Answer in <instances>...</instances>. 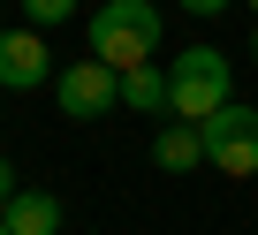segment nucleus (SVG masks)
Listing matches in <instances>:
<instances>
[{
	"instance_id": "f257e3e1",
	"label": "nucleus",
	"mask_w": 258,
	"mask_h": 235,
	"mask_svg": "<svg viewBox=\"0 0 258 235\" xmlns=\"http://www.w3.org/2000/svg\"><path fill=\"white\" fill-rule=\"evenodd\" d=\"M91 53L106 68H145L160 61V8L152 0H99V16H91Z\"/></svg>"
},
{
	"instance_id": "f03ea898",
	"label": "nucleus",
	"mask_w": 258,
	"mask_h": 235,
	"mask_svg": "<svg viewBox=\"0 0 258 235\" xmlns=\"http://www.w3.org/2000/svg\"><path fill=\"white\" fill-rule=\"evenodd\" d=\"M228 106V61L220 46H182L175 68H167V114L175 122H213Z\"/></svg>"
},
{
	"instance_id": "7ed1b4c3",
	"label": "nucleus",
	"mask_w": 258,
	"mask_h": 235,
	"mask_svg": "<svg viewBox=\"0 0 258 235\" xmlns=\"http://www.w3.org/2000/svg\"><path fill=\"white\" fill-rule=\"evenodd\" d=\"M198 137H205V167H220V175H258V106H220L213 122H198Z\"/></svg>"
},
{
	"instance_id": "20e7f679",
	"label": "nucleus",
	"mask_w": 258,
	"mask_h": 235,
	"mask_svg": "<svg viewBox=\"0 0 258 235\" xmlns=\"http://www.w3.org/2000/svg\"><path fill=\"white\" fill-rule=\"evenodd\" d=\"M53 99H61L69 122H99L106 106H121V68H106L99 53H91V61H69V68L53 76Z\"/></svg>"
},
{
	"instance_id": "39448f33",
	"label": "nucleus",
	"mask_w": 258,
	"mask_h": 235,
	"mask_svg": "<svg viewBox=\"0 0 258 235\" xmlns=\"http://www.w3.org/2000/svg\"><path fill=\"white\" fill-rule=\"evenodd\" d=\"M46 76H61L53 68V53H46V38L23 23V31H0V91H38Z\"/></svg>"
},
{
	"instance_id": "423d86ee",
	"label": "nucleus",
	"mask_w": 258,
	"mask_h": 235,
	"mask_svg": "<svg viewBox=\"0 0 258 235\" xmlns=\"http://www.w3.org/2000/svg\"><path fill=\"white\" fill-rule=\"evenodd\" d=\"M0 220H8L16 235H61V197H46V190H16L8 205H0Z\"/></svg>"
},
{
	"instance_id": "0eeeda50",
	"label": "nucleus",
	"mask_w": 258,
	"mask_h": 235,
	"mask_svg": "<svg viewBox=\"0 0 258 235\" xmlns=\"http://www.w3.org/2000/svg\"><path fill=\"white\" fill-rule=\"evenodd\" d=\"M152 160H160L167 175H190V167H205V137H198V122H160V137H152Z\"/></svg>"
},
{
	"instance_id": "6e6552de",
	"label": "nucleus",
	"mask_w": 258,
	"mask_h": 235,
	"mask_svg": "<svg viewBox=\"0 0 258 235\" xmlns=\"http://www.w3.org/2000/svg\"><path fill=\"white\" fill-rule=\"evenodd\" d=\"M121 106H137V114H167V68H129L121 76Z\"/></svg>"
},
{
	"instance_id": "1a4fd4ad",
	"label": "nucleus",
	"mask_w": 258,
	"mask_h": 235,
	"mask_svg": "<svg viewBox=\"0 0 258 235\" xmlns=\"http://www.w3.org/2000/svg\"><path fill=\"white\" fill-rule=\"evenodd\" d=\"M16 8H23V23H31V31H53V23H69V16H76V0H16Z\"/></svg>"
},
{
	"instance_id": "9d476101",
	"label": "nucleus",
	"mask_w": 258,
	"mask_h": 235,
	"mask_svg": "<svg viewBox=\"0 0 258 235\" xmlns=\"http://www.w3.org/2000/svg\"><path fill=\"white\" fill-rule=\"evenodd\" d=\"M190 16H220V8H235V0H182Z\"/></svg>"
},
{
	"instance_id": "9b49d317",
	"label": "nucleus",
	"mask_w": 258,
	"mask_h": 235,
	"mask_svg": "<svg viewBox=\"0 0 258 235\" xmlns=\"http://www.w3.org/2000/svg\"><path fill=\"white\" fill-rule=\"evenodd\" d=\"M8 197H16V167L0 160V205H8Z\"/></svg>"
},
{
	"instance_id": "f8f14e48",
	"label": "nucleus",
	"mask_w": 258,
	"mask_h": 235,
	"mask_svg": "<svg viewBox=\"0 0 258 235\" xmlns=\"http://www.w3.org/2000/svg\"><path fill=\"white\" fill-rule=\"evenodd\" d=\"M250 61H258V31H250Z\"/></svg>"
},
{
	"instance_id": "ddd939ff",
	"label": "nucleus",
	"mask_w": 258,
	"mask_h": 235,
	"mask_svg": "<svg viewBox=\"0 0 258 235\" xmlns=\"http://www.w3.org/2000/svg\"><path fill=\"white\" fill-rule=\"evenodd\" d=\"M0 235H16V227H8V220H0Z\"/></svg>"
},
{
	"instance_id": "4468645a",
	"label": "nucleus",
	"mask_w": 258,
	"mask_h": 235,
	"mask_svg": "<svg viewBox=\"0 0 258 235\" xmlns=\"http://www.w3.org/2000/svg\"><path fill=\"white\" fill-rule=\"evenodd\" d=\"M250 8H258V0H250Z\"/></svg>"
}]
</instances>
